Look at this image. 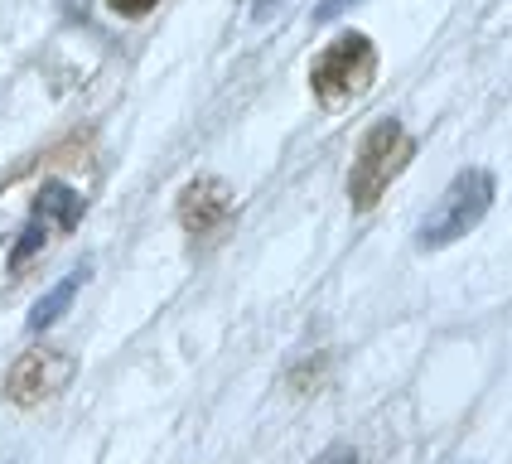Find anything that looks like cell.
Instances as JSON below:
<instances>
[{
    "instance_id": "obj_10",
    "label": "cell",
    "mask_w": 512,
    "mask_h": 464,
    "mask_svg": "<svg viewBox=\"0 0 512 464\" xmlns=\"http://www.w3.org/2000/svg\"><path fill=\"white\" fill-rule=\"evenodd\" d=\"M445 464H469V460H445Z\"/></svg>"
},
{
    "instance_id": "obj_8",
    "label": "cell",
    "mask_w": 512,
    "mask_h": 464,
    "mask_svg": "<svg viewBox=\"0 0 512 464\" xmlns=\"http://www.w3.org/2000/svg\"><path fill=\"white\" fill-rule=\"evenodd\" d=\"M107 5H112L116 15H126V20H141V15H150L160 0H107Z\"/></svg>"
},
{
    "instance_id": "obj_6",
    "label": "cell",
    "mask_w": 512,
    "mask_h": 464,
    "mask_svg": "<svg viewBox=\"0 0 512 464\" xmlns=\"http://www.w3.org/2000/svg\"><path fill=\"white\" fill-rule=\"evenodd\" d=\"M232 213V194L223 179H194L184 194H179V223L189 237H213V232H223Z\"/></svg>"
},
{
    "instance_id": "obj_7",
    "label": "cell",
    "mask_w": 512,
    "mask_h": 464,
    "mask_svg": "<svg viewBox=\"0 0 512 464\" xmlns=\"http://www.w3.org/2000/svg\"><path fill=\"white\" fill-rule=\"evenodd\" d=\"M83 281H87V266H83V271H73V276H63V281H58L44 300H34V310H29V329H34V334H39V329H49V324H54V319L73 305V295H78V286H83Z\"/></svg>"
},
{
    "instance_id": "obj_5",
    "label": "cell",
    "mask_w": 512,
    "mask_h": 464,
    "mask_svg": "<svg viewBox=\"0 0 512 464\" xmlns=\"http://www.w3.org/2000/svg\"><path fill=\"white\" fill-rule=\"evenodd\" d=\"M83 218V194H73L68 184H44L34 194V208H29V223L10 252V271H20L29 257H39V247L54 237V232H73Z\"/></svg>"
},
{
    "instance_id": "obj_2",
    "label": "cell",
    "mask_w": 512,
    "mask_h": 464,
    "mask_svg": "<svg viewBox=\"0 0 512 464\" xmlns=\"http://www.w3.org/2000/svg\"><path fill=\"white\" fill-rule=\"evenodd\" d=\"M493 189H498L493 170L455 174L450 189L440 194V203L421 218V247L435 252V247H450V242H459V237H469V232L484 223L488 208H493Z\"/></svg>"
},
{
    "instance_id": "obj_3",
    "label": "cell",
    "mask_w": 512,
    "mask_h": 464,
    "mask_svg": "<svg viewBox=\"0 0 512 464\" xmlns=\"http://www.w3.org/2000/svg\"><path fill=\"white\" fill-rule=\"evenodd\" d=\"M372 78H377V49H372L368 34H358V29L339 34L324 54L314 58V68H310V87L324 107L358 97Z\"/></svg>"
},
{
    "instance_id": "obj_4",
    "label": "cell",
    "mask_w": 512,
    "mask_h": 464,
    "mask_svg": "<svg viewBox=\"0 0 512 464\" xmlns=\"http://www.w3.org/2000/svg\"><path fill=\"white\" fill-rule=\"evenodd\" d=\"M73 373H78L73 353H63V348H25L10 363V373H5V402L10 406L49 402L54 392H63L73 382Z\"/></svg>"
},
{
    "instance_id": "obj_9",
    "label": "cell",
    "mask_w": 512,
    "mask_h": 464,
    "mask_svg": "<svg viewBox=\"0 0 512 464\" xmlns=\"http://www.w3.org/2000/svg\"><path fill=\"white\" fill-rule=\"evenodd\" d=\"M314 464H358V455H353L348 445H334V450H324Z\"/></svg>"
},
{
    "instance_id": "obj_1",
    "label": "cell",
    "mask_w": 512,
    "mask_h": 464,
    "mask_svg": "<svg viewBox=\"0 0 512 464\" xmlns=\"http://www.w3.org/2000/svg\"><path fill=\"white\" fill-rule=\"evenodd\" d=\"M411 160H416L411 131L401 126V116H382L368 136L358 141L353 170H348V203H353L358 213H368L372 203L382 199V189H387Z\"/></svg>"
}]
</instances>
